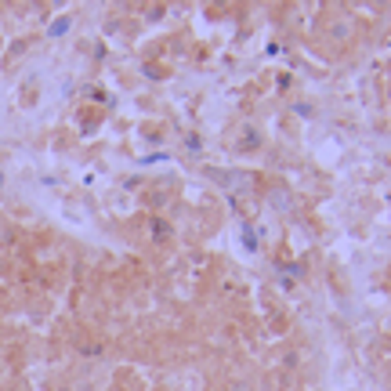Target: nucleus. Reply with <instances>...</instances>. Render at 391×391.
I'll list each match as a JSON object with an SVG mask.
<instances>
[]
</instances>
